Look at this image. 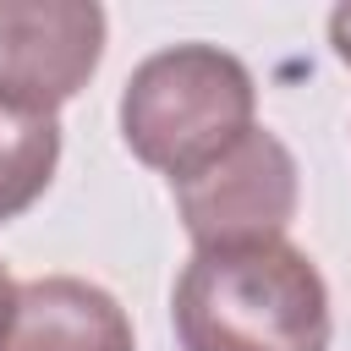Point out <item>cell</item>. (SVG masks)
Wrapping results in <instances>:
<instances>
[{
  "mask_svg": "<svg viewBox=\"0 0 351 351\" xmlns=\"http://www.w3.org/2000/svg\"><path fill=\"white\" fill-rule=\"evenodd\" d=\"M55 165H60V121L0 104V225L22 219L49 192Z\"/></svg>",
  "mask_w": 351,
  "mask_h": 351,
  "instance_id": "obj_6",
  "label": "cell"
},
{
  "mask_svg": "<svg viewBox=\"0 0 351 351\" xmlns=\"http://www.w3.org/2000/svg\"><path fill=\"white\" fill-rule=\"evenodd\" d=\"M176 219L197 247H252V241H285L296 203H302V170L280 132L252 126L225 154H214L203 170L170 181Z\"/></svg>",
  "mask_w": 351,
  "mask_h": 351,
  "instance_id": "obj_3",
  "label": "cell"
},
{
  "mask_svg": "<svg viewBox=\"0 0 351 351\" xmlns=\"http://www.w3.org/2000/svg\"><path fill=\"white\" fill-rule=\"evenodd\" d=\"M329 49L340 66H351V5H335L329 11Z\"/></svg>",
  "mask_w": 351,
  "mask_h": 351,
  "instance_id": "obj_7",
  "label": "cell"
},
{
  "mask_svg": "<svg viewBox=\"0 0 351 351\" xmlns=\"http://www.w3.org/2000/svg\"><path fill=\"white\" fill-rule=\"evenodd\" d=\"M11 307H16V280H11L5 263H0V335H5V324H11Z\"/></svg>",
  "mask_w": 351,
  "mask_h": 351,
  "instance_id": "obj_8",
  "label": "cell"
},
{
  "mask_svg": "<svg viewBox=\"0 0 351 351\" xmlns=\"http://www.w3.org/2000/svg\"><path fill=\"white\" fill-rule=\"evenodd\" d=\"M181 351H329V285L296 241L197 247L170 285Z\"/></svg>",
  "mask_w": 351,
  "mask_h": 351,
  "instance_id": "obj_1",
  "label": "cell"
},
{
  "mask_svg": "<svg viewBox=\"0 0 351 351\" xmlns=\"http://www.w3.org/2000/svg\"><path fill=\"white\" fill-rule=\"evenodd\" d=\"M0 351H137L126 307L82 274H38L16 285Z\"/></svg>",
  "mask_w": 351,
  "mask_h": 351,
  "instance_id": "obj_5",
  "label": "cell"
},
{
  "mask_svg": "<svg viewBox=\"0 0 351 351\" xmlns=\"http://www.w3.org/2000/svg\"><path fill=\"white\" fill-rule=\"evenodd\" d=\"M115 121L137 165L181 181L258 126V82L247 60L219 44H165L132 66Z\"/></svg>",
  "mask_w": 351,
  "mask_h": 351,
  "instance_id": "obj_2",
  "label": "cell"
},
{
  "mask_svg": "<svg viewBox=\"0 0 351 351\" xmlns=\"http://www.w3.org/2000/svg\"><path fill=\"white\" fill-rule=\"evenodd\" d=\"M104 33L93 0H0V104L55 115L93 82Z\"/></svg>",
  "mask_w": 351,
  "mask_h": 351,
  "instance_id": "obj_4",
  "label": "cell"
}]
</instances>
